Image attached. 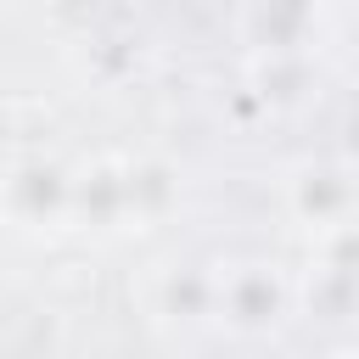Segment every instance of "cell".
Listing matches in <instances>:
<instances>
[{
    "label": "cell",
    "instance_id": "6da1fadb",
    "mask_svg": "<svg viewBox=\"0 0 359 359\" xmlns=\"http://www.w3.org/2000/svg\"><path fill=\"white\" fill-rule=\"evenodd\" d=\"M79 208V174L56 157H17L0 168V219L17 236H50L67 230Z\"/></svg>",
    "mask_w": 359,
    "mask_h": 359
},
{
    "label": "cell",
    "instance_id": "7a4b0ae2",
    "mask_svg": "<svg viewBox=\"0 0 359 359\" xmlns=\"http://www.w3.org/2000/svg\"><path fill=\"white\" fill-rule=\"evenodd\" d=\"M292 314V280L269 258H230L213 269V320L230 337H269Z\"/></svg>",
    "mask_w": 359,
    "mask_h": 359
},
{
    "label": "cell",
    "instance_id": "3957f363",
    "mask_svg": "<svg viewBox=\"0 0 359 359\" xmlns=\"http://www.w3.org/2000/svg\"><path fill=\"white\" fill-rule=\"evenodd\" d=\"M286 208L309 236H331L359 224V174L342 163H303L286 180Z\"/></svg>",
    "mask_w": 359,
    "mask_h": 359
},
{
    "label": "cell",
    "instance_id": "277c9868",
    "mask_svg": "<svg viewBox=\"0 0 359 359\" xmlns=\"http://www.w3.org/2000/svg\"><path fill=\"white\" fill-rule=\"evenodd\" d=\"M241 34H247L252 56L303 62L320 39V0H247Z\"/></svg>",
    "mask_w": 359,
    "mask_h": 359
},
{
    "label": "cell",
    "instance_id": "5b68a950",
    "mask_svg": "<svg viewBox=\"0 0 359 359\" xmlns=\"http://www.w3.org/2000/svg\"><path fill=\"white\" fill-rule=\"evenodd\" d=\"M337 359H359V348H353V353H337Z\"/></svg>",
    "mask_w": 359,
    "mask_h": 359
}]
</instances>
